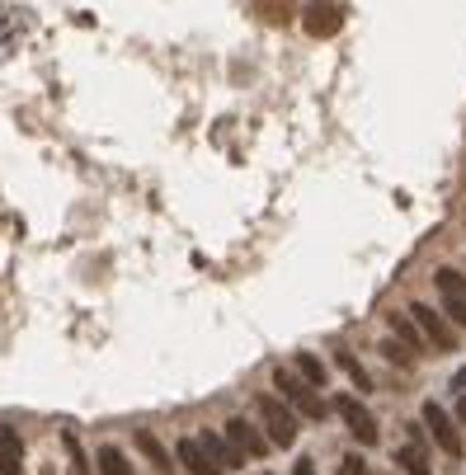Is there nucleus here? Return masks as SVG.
I'll return each instance as SVG.
<instances>
[{"label":"nucleus","mask_w":466,"mask_h":475,"mask_svg":"<svg viewBox=\"0 0 466 475\" xmlns=\"http://www.w3.org/2000/svg\"><path fill=\"white\" fill-rule=\"evenodd\" d=\"M273 390H279V400H283L292 414H301V419H325V414H330V405L316 396V386L301 381L292 368H279V372H273Z\"/></svg>","instance_id":"f257e3e1"},{"label":"nucleus","mask_w":466,"mask_h":475,"mask_svg":"<svg viewBox=\"0 0 466 475\" xmlns=\"http://www.w3.org/2000/svg\"><path fill=\"white\" fill-rule=\"evenodd\" d=\"M259 424H264L268 447H292L297 442V414L279 396H259Z\"/></svg>","instance_id":"f03ea898"},{"label":"nucleus","mask_w":466,"mask_h":475,"mask_svg":"<svg viewBox=\"0 0 466 475\" xmlns=\"http://www.w3.org/2000/svg\"><path fill=\"white\" fill-rule=\"evenodd\" d=\"M410 320H415V329L424 334V344H433V349H443V353H452L457 349V329L443 320V316H438L433 311V306H424V301H415V306H410V311H405Z\"/></svg>","instance_id":"7ed1b4c3"},{"label":"nucleus","mask_w":466,"mask_h":475,"mask_svg":"<svg viewBox=\"0 0 466 475\" xmlns=\"http://www.w3.org/2000/svg\"><path fill=\"white\" fill-rule=\"evenodd\" d=\"M335 414L344 419V429L359 438L363 447H372V442L381 438V433H377V419L368 414V405H363L359 396H339V400H335Z\"/></svg>","instance_id":"20e7f679"},{"label":"nucleus","mask_w":466,"mask_h":475,"mask_svg":"<svg viewBox=\"0 0 466 475\" xmlns=\"http://www.w3.org/2000/svg\"><path fill=\"white\" fill-rule=\"evenodd\" d=\"M424 429H429V438L438 442V447H443V452L452 457V461H461V452H466V447H461V433L452 429V414L443 409V405H424Z\"/></svg>","instance_id":"39448f33"},{"label":"nucleus","mask_w":466,"mask_h":475,"mask_svg":"<svg viewBox=\"0 0 466 475\" xmlns=\"http://www.w3.org/2000/svg\"><path fill=\"white\" fill-rule=\"evenodd\" d=\"M433 283H438V297H443V316H452L457 325H466V273L438 268Z\"/></svg>","instance_id":"423d86ee"},{"label":"nucleus","mask_w":466,"mask_h":475,"mask_svg":"<svg viewBox=\"0 0 466 475\" xmlns=\"http://www.w3.org/2000/svg\"><path fill=\"white\" fill-rule=\"evenodd\" d=\"M227 442L236 447L240 457H264V452H268L264 429H255L250 419H227Z\"/></svg>","instance_id":"0eeeda50"},{"label":"nucleus","mask_w":466,"mask_h":475,"mask_svg":"<svg viewBox=\"0 0 466 475\" xmlns=\"http://www.w3.org/2000/svg\"><path fill=\"white\" fill-rule=\"evenodd\" d=\"M0 475H24V442L15 429H0Z\"/></svg>","instance_id":"6e6552de"},{"label":"nucleus","mask_w":466,"mask_h":475,"mask_svg":"<svg viewBox=\"0 0 466 475\" xmlns=\"http://www.w3.org/2000/svg\"><path fill=\"white\" fill-rule=\"evenodd\" d=\"M396 466H405V475H429V452H424V433L415 429V438H410L400 452H396Z\"/></svg>","instance_id":"1a4fd4ad"},{"label":"nucleus","mask_w":466,"mask_h":475,"mask_svg":"<svg viewBox=\"0 0 466 475\" xmlns=\"http://www.w3.org/2000/svg\"><path fill=\"white\" fill-rule=\"evenodd\" d=\"M391 334H396V344H405L410 353L424 349V334L415 329V320H410V316H391Z\"/></svg>","instance_id":"9d476101"},{"label":"nucleus","mask_w":466,"mask_h":475,"mask_svg":"<svg viewBox=\"0 0 466 475\" xmlns=\"http://www.w3.org/2000/svg\"><path fill=\"white\" fill-rule=\"evenodd\" d=\"M137 447H142V452L151 457V466H156V470H175V466H170V457H166V447H160V442H156V433H147V429H137Z\"/></svg>","instance_id":"9b49d317"},{"label":"nucleus","mask_w":466,"mask_h":475,"mask_svg":"<svg viewBox=\"0 0 466 475\" xmlns=\"http://www.w3.org/2000/svg\"><path fill=\"white\" fill-rule=\"evenodd\" d=\"M292 372H297L301 381H311L316 390L325 386V362H320V358H311V353H297V368H292Z\"/></svg>","instance_id":"f8f14e48"},{"label":"nucleus","mask_w":466,"mask_h":475,"mask_svg":"<svg viewBox=\"0 0 466 475\" xmlns=\"http://www.w3.org/2000/svg\"><path fill=\"white\" fill-rule=\"evenodd\" d=\"M99 475H132V466L118 447H99Z\"/></svg>","instance_id":"ddd939ff"},{"label":"nucleus","mask_w":466,"mask_h":475,"mask_svg":"<svg viewBox=\"0 0 466 475\" xmlns=\"http://www.w3.org/2000/svg\"><path fill=\"white\" fill-rule=\"evenodd\" d=\"M339 368H344V377H349L353 386H359V390H372V381H368V372L359 368V358H353V353H339Z\"/></svg>","instance_id":"4468645a"},{"label":"nucleus","mask_w":466,"mask_h":475,"mask_svg":"<svg viewBox=\"0 0 466 475\" xmlns=\"http://www.w3.org/2000/svg\"><path fill=\"white\" fill-rule=\"evenodd\" d=\"M381 353H387L396 368H410V362H415V353H410L405 344H396V339H391V344H381Z\"/></svg>","instance_id":"2eb2a0df"},{"label":"nucleus","mask_w":466,"mask_h":475,"mask_svg":"<svg viewBox=\"0 0 466 475\" xmlns=\"http://www.w3.org/2000/svg\"><path fill=\"white\" fill-rule=\"evenodd\" d=\"M339 470H344V475H368V470H363V457H344Z\"/></svg>","instance_id":"dca6fc26"},{"label":"nucleus","mask_w":466,"mask_h":475,"mask_svg":"<svg viewBox=\"0 0 466 475\" xmlns=\"http://www.w3.org/2000/svg\"><path fill=\"white\" fill-rule=\"evenodd\" d=\"M292 475H316V466H311V461H307V457H301V461H297V466H292Z\"/></svg>","instance_id":"f3484780"},{"label":"nucleus","mask_w":466,"mask_h":475,"mask_svg":"<svg viewBox=\"0 0 466 475\" xmlns=\"http://www.w3.org/2000/svg\"><path fill=\"white\" fill-rule=\"evenodd\" d=\"M457 424L466 429V390H461V400H457Z\"/></svg>","instance_id":"a211bd4d"},{"label":"nucleus","mask_w":466,"mask_h":475,"mask_svg":"<svg viewBox=\"0 0 466 475\" xmlns=\"http://www.w3.org/2000/svg\"><path fill=\"white\" fill-rule=\"evenodd\" d=\"M452 386H457V390H461V386H466V368H461V372H457V377H452Z\"/></svg>","instance_id":"6ab92c4d"}]
</instances>
